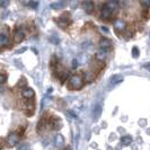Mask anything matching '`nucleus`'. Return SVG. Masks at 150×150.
<instances>
[{
  "instance_id": "f257e3e1",
  "label": "nucleus",
  "mask_w": 150,
  "mask_h": 150,
  "mask_svg": "<svg viewBox=\"0 0 150 150\" xmlns=\"http://www.w3.org/2000/svg\"><path fill=\"white\" fill-rule=\"evenodd\" d=\"M69 86L71 89H81L83 86V79L80 75H74L69 78Z\"/></svg>"
},
{
  "instance_id": "f03ea898",
  "label": "nucleus",
  "mask_w": 150,
  "mask_h": 150,
  "mask_svg": "<svg viewBox=\"0 0 150 150\" xmlns=\"http://www.w3.org/2000/svg\"><path fill=\"white\" fill-rule=\"evenodd\" d=\"M70 22H71V21H70V15L67 14V13H66V14H63L61 17H59V19L57 21V23L59 24V26L62 27V28H66L68 25L70 24Z\"/></svg>"
},
{
  "instance_id": "7ed1b4c3",
  "label": "nucleus",
  "mask_w": 150,
  "mask_h": 150,
  "mask_svg": "<svg viewBox=\"0 0 150 150\" xmlns=\"http://www.w3.org/2000/svg\"><path fill=\"white\" fill-rule=\"evenodd\" d=\"M114 28L117 30V32H124V30H127V23L125 21H123V19H116L115 23H114Z\"/></svg>"
},
{
  "instance_id": "20e7f679",
  "label": "nucleus",
  "mask_w": 150,
  "mask_h": 150,
  "mask_svg": "<svg viewBox=\"0 0 150 150\" xmlns=\"http://www.w3.org/2000/svg\"><path fill=\"white\" fill-rule=\"evenodd\" d=\"M19 139H21V137H19L18 133H11L10 135H8L7 143L9 146H16L17 143L19 142Z\"/></svg>"
},
{
  "instance_id": "39448f33",
  "label": "nucleus",
  "mask_w": 150,
  "mask_h": 150,
  "mask_svg": "<svg viewBox=\"0 0 150 150\" xmlns=\"http://www.w3.org/2000/svg\"><path fill=\"white\" fill-rule=\"evenodd\" d=\"M111 16H112V10H111L110 8H107L105 5H104V6H103V8H102L100 18H102V19H108Z\"/></svg>"
},
{
  "instance_id": "423d86ee",
  "label": "nucleus",
  "mask_w": 150,
  "mask_h": 150,
  "mask_svg": "<svg viewBox=\"0 0 150 150\" xmlns=\"http://www.w3.org/2000/svg\"><path fill=\"white\" fill-rule=\"evenodd\" d=\"M83 7L87 14H91L94 11V9H95L94 2H91V1H85L83 4Z\"/></svg>"
},
{
  "instance_id": "0eeeda50",
  "label": "nucleus",
  "mask_w": 150,
  "mask_h": 150,
  "mask_svg": "<svg viewBox=\"0 0 150 150\" xmlns=\"http://www.w3.org/2000/svg\"><path fill=\"white\" fill-rule=\"evenodd\" d=\"M99 46L102 50H108L111 46H112V42L108 40V38H102L100 42H99Z\"/></svg>"
},
{
  "instance_id": "6e6552de",
  "label": "nucleus",
  "mask_w": 150,
  "mask_h": 150,
  "mask_svg": "<svg viewBox=\"0 0 150 150\" xmlns=\"http://www.w3.org/2000/svg\"><path fill=\"white\" fill-rule=\"evenodd\" d=\"M121 81H123V77L121 75H114L110 78V85L111 86H115V85L120 83Z\"/></svg>"
},
{
  "instance_id": "1a4fd4ad",
  "label": "nucleus",
  "mask_w": 150,
  "mask_h": 150,
  "mask_svg": "<svg viewBox=\"0 0 150 150\" xmlns=\"http://www.w3.org/2000/svg\"><path fill=\"white\" fill-rule=\"evenodd\" d=\"M24 38H25V33H24V30H16L15 36H14V40H15L16 43H21Z\"/></svg>"
},
{
  "instance_id": "9d476101",
  "label": "nucleus",
  "mask_w": 150,
  "mask_h": 150,
  "mask_svg": "<svg viewBox=\"0 0 150 150\" xmlns=\"http://www.w3.org/2000/svg\"><path fill=\"white\" fill-rule=\"evenodd\" d=\"M22 96L24 98L30 99V98L34 97V90L32 89V88H25V89H23V91H22Z\"/></svg>"
},
{
  "instance_id": "9b49d317",
  "label": "nucleus",
  "mask_w": 150,
  "mask_h": 150,
  "mask_svg": "<svg viewBox=\"0 0 150 150\" xmlns=\"http://www.w3.org/2000/svg\"><path fill=\"white\" fill-rule=\"evenodd\" d=\"M100 114H102V106L96 105L93 110V119L95 121H97L99 119V116H100Z\"/></svg>"
},
{
  "instance_id": "f8f14e48",
  "label": "nucleus",
  "mask_w": 150,
  "mask_h": 150,
  "mask_svg": "<svg viewBox=\"0 0 150 150\" xmlns=\"http://www.w3.org/2000/svg\"><path fill=\"white\" fill-rule=\"evenodd\" d=\"M51 127H52L53 130H59L62 127V122L58 117H53L51 120Z\"/></svg>"
},
{
  "instance_id": "ddd939ff",
  "label": "nucleus",
  "mask_w": 150,
  "mask_h": 150,
  "mask_svg": "<svg viewBox=\"0 0 150 150\" xmlns=\"http://www.w3.org/2000/svg\"><path fill=\"white\" fill-rule=\"evenodd\" d=\"M54 144H55L57 147H62V146L64 144V139H63L62 134L55 135V138H54Z\"/></svg>"
},
{
  "instance_id": "4468645a",
  "label": "nucleus",
  "mask_w": 150,
  "mask_h": 150,
  "mask_svg": "<svg viewBox=\"0 0 150 150\" xmlns=\"http://www.w3.org/2000/svg\"><path fill=\"white\" fill-rule=\"evenodd\" d=\"M105 6L107 8H110L113 11V10H116V9L119 8V2L115 1V0H111V1H107V2H106Z\"/></svg>"
},
{
  "instance_id": "2eb2a0df",
  "label": "nucleus",
  "mask_w": 150,
  "mask_h": 150,
  "mask_svg": "<svg viewBox=\"0 0 150 150\" xmlns=\"http://www.w3.org/2000/svg\"><path fill=\"white\" fill-rule=\"evenodd\" d=\"M9 43V38L6 34H0V47L6 46Z\"/></svg>"
},
{
  "instance_id": "dca6fc26",
  "label": "nucleus",
  "mask_w": 150,
  "mask_h": 150,
  "mask_svg": "<svg viewBox=\"0 0 150 150\" xmlns=\"http://www.w3.org/2000/svg\"><path fill=\"white\" fill-rule=\"evenodd\" d=\"M106 54H107V52H106L105 50H99L97 53H96V59L99 61H103V60H105V58H106Z\"/></svg>"
},
{
  "instance_id": "f3484780",
  "label": "nucleus",
  "mask_w": 150,
  "mask_h": 150,
  "mask_svg": "<svg viewBox=\"0 0 150 150\" xmlns=\"http://www.w3.org/2000/svg\"><path fill=\"white\" fill-rule=\"evenodd\" d=\"M121 142H122L123 146H129V144H131V142H132V137H130V135H124V137H122Z\"/></svg>"
},
{
  "instance_id": "a211bd4d",
  "label": "nucleus",
  "mask_w": 150,
  "mask_h": 150,
  "mask_svg": "<svg viewBox=\"0 0 150 150\" xmlns=\"http://www.w3.org/2000/svg\"><path fill=\"white\" fill-rule=\"evenodd\" d=\"M64 6H66V2H63V1H59V2H53V4H51V8H52V9H55V10L62 9Z\"/></svg>"
},
{
  "instance_id": "6ab92c4d",
  "label": "nucleus",
  "mask_w": 150,
  "mask_h": 150,
  "mask_svg": "<svg viewBox=\"0 0 150 150\" xmlns=\"http://www.w3.org/2000/svg\"><path fill=\"white\" fill-rule=\"evenodd\" d=\"M140 5L144 9H148L150 7V0H140Z\"/></svg>"
},
{
  "instance_id": "aec40b11",
  "label": "nucleus",
  "mask_w": 150,
  "mask_h": 150,
  "mask_svg": "<svg viewBox=\"0 0 150 150\" xmlns=\"http://www.w3.org/2000/svg\"><path fill=\"white\" fill-rule=\"evenodd\" d=\"M85 79H86V81H91V80L94 79V74L90 72V71L86 72V74H85Z\"/></svg>"
},
{
  "instance_id": "412c9836",
  "label": "nucleus",
  "mask_w": 150,
  "mask_h": 150,
  "mask_svg": "<svg viewBox=\"0 0 150 150\" xmlns=\"http://www.w3.org/2000/svg\"><path fill=\"white\" fill-rule=\"evenodd\" d=\"M17 150H30V147L28 143H22V144H19Z\"/></svg>"
},
{
  "instance_id": "4be33fe9",
  "label": "nucleus",
  "mask_w": 150,
  "mask_h": 150,
  "mask_svg": "<svg viewBox=\"0 0 150 150\" xmlns=\"http://www.w3.org/2000/svg\"><path fill=\"white\" fill-rule=\"evenodd\" d=\"M45 125H46V121L42 120L41 122H38V131H42L43 129H45Z\"/></svg>"
},
{
  "instance_id": "5701e85b",
  "label": "nucleus",
  "mask_w": 150,
  "mask_h": 150,
  "mask_svg": "<svg viewBox=\"0 0 150 150\" xmlns=\"http://www.w3.org/2000/svg\"><path fill=\"white\" fill-rule=\"evenodd\" d=\"M132 55H133V58H138L139 57V50H138V47H133L132 49Z\"/></svg>"
},
{
  "instance_id": "b1692460",
  "label": "nucleus",
  "mask_w": 150,
  "mask_h": 150,
  "mask_svg": "<svg viewBox=\"0 0 150 150\" xmlns=\"http://www.w3.org/2000/svg\"><path fill=\"white\" fill-rule=\"evenodd\" d=\"M6 80H7V76L0 74V85H1V83H6Z\"/></svg>"
},
{
  "instance_id": "393cba45",
  "label": "nucleus",
  "mask_w": 150,
  "mask_h": 150,
  "mask_svg": "<svg viewBox=\"0 0 150 150\" xmlns=\"http://www.w3.org/2000/svg\"><path fill=\"white\" fill-rule=\"evenodd\" d=\"M8 5H9L8 0H0V7H7Z\"/></svg>"
},
{
  "instance_id": "a878e982",
  "label": "nucleus",
  "mask_w": 150,
  "mask_h": 150,
  "mask_svg": "<svg viewBox=\"0 0 150 150\" xmlns=\"http://www.w3.org/2000/svg\"><path fill=\"white\" fill-rule=\"evenodd\" d=\"M38 2H36V1H30V5H28V6H30V7H32V8H34V9H35V8L38 7Z\"/></svg>"
},
{
  "instance_id": "bb28decb",
  "label": "nucleus",
  "mask_w": 150,
  "mask_h": 150,
  "mask_svg": "<svg viewBox=\"0 0 150 150\" xmlns=\"http://www.w3.org/2000/svg\"><path fill=\"white\" fill-rule=\"evenodd\" d=\"M72 63H74V64H72V67H74V68H76L77 66H78V61H77V60H74V61H72Z\"/></svg>"
},
{
  "instance_id": "cd10ccee",
  "label": "nucleus",
  "mask_w": 150,
  "mask_h": 150,
  "mask_svg": "<svg viewBox=\"0 0 150 150\" xmlns=\"http://www.w3.org/2000/svg\"><path fill=\"white\" fill-rule=\"evenodd\" d=\"M102 30H103V32H105V33H108V30L106 28L105 26H103V27H102Z\"/></svg>"
},
{
  "instance_id": "c85d7f7f",
  "label": "nucleus",
  "mask_w": 150,
  "mask_h": 150,
  "mask_svg": "<svg viewBox=\"0 0 150 150\" xmlns=\"http://www.w3.org/2000/svg\"><path fill=\"white\" fill-rule=\"evenodd\" d=\"M24 51H25V49H22V50H18L17 53H22V52H24Z\"/></svg>"
},
{
  "instance_id": "c756f323",
  "label": "nucleus",
  "mask_w": 150,
  "mask_h": 150,
  "mask_svg": "<svg viewBox=\"0 0 150 150\" xmlns=\"http://www.w3.org/2000/svg\"><path fill=\"white\" fill-rule=\"evenodd\" d=\"M1 148H2V144H1V140H0V150H1Z\"/></svg>"
},
{
  "instance_id": "7c9ffc66",
  "label": "nucleus",
  "mask_w": 150,
  "mask_h": 150,
  "mask_svg": "<svg viewBox=\"0 0 150 150\" xmlns=\"http://www.w3.org/2000/svg\"><path fill=\"white\" fill-rule=\"evenodd\" d=\"M62 150H70L69 148H64V149H62Z\"/></svg>"
}]
</instances>
